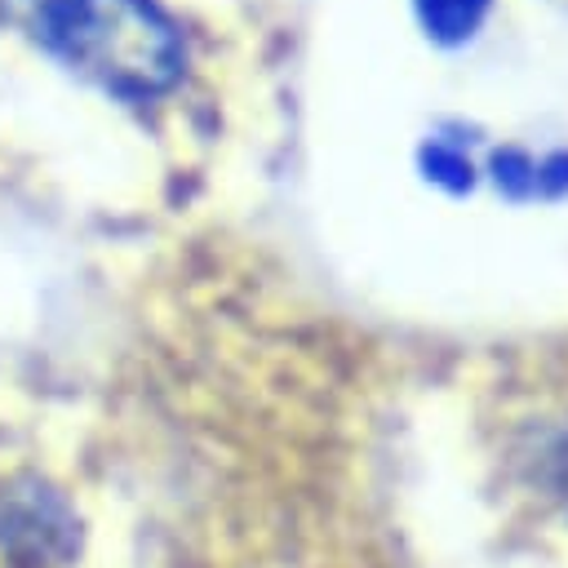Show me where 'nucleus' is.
I'll return each instance as SVG.
<instances>
[{
  "mask_svg": "<svg viewBox=\"0 0 568 568\" xmlns=\"http://www.w3.org/2000/svg\"><path fill=\"white\" fill-rule=\"evenodd\" d=\"M18 13L40 49L124 102L182 80V36L155 0H18Z\"/></svg>",
  "mask_w": 568,
  "mask_h": 568,
  "instance_id": "f257e3e1",
  "label": "nucleus"
},
{
  "mask_svg": "<svg viewBox=\"0 0 568 568\" xmlns=\"http://www.w3.org/2000/svg\"><path fill=\"white\" fill-rule=\"evenodd\" d=\"M488 173L510 200H555L568 191V151H550L546 160H532L519 146H501L488 155Z\"/></svg>",
  "mask_w": 568,
  "mask_h": 568,
  "instance_id": "f03ea898",
  "label": "nucleus"
},
{
  "mask_svg": "<svg viewBox=\"0 0 568 568\" xmlns=\"http://www.w3.org/2000/svg\"><path fill=\"white\" fill-rule=\"evenodd\" d=\"M488 9H493V0H413V13L422 22V31L444 49L466 44L484 27Z\"/></svg>",
  "mask_w": 568,
  "mask_h": 568,
  "instance_id": "7ed1b4c3",
  "label": "nucleus"
},
{
  "mask_svg": "<svg viewBox=\"0 0 568 568\" xmlns=\"http://www.w3.org/2000/svg\"><path fill=\"white\" fill-rule=\"evenodd\" d=\"M417 164H422L426 182H435V186H444V191H453V195H462V191L475 186V164H470V155H466L457 142H448V138H426V142L417 146Z\"/></svg>",
  "mask_w": 568,
  "mask_h": 568,
  "instance_id": "20e7f679",
  "label": "nucleus"
}]
</instances>
